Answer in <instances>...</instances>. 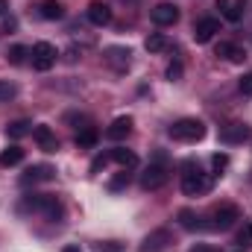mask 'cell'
I'll return each mask as SVG.
<instances>
[{"label": "cell", "instance_id": "6da1fadb", "mask_svg": "<svg viewBox=\"0 0 252 252\" xmlns=\"http://www.w3.org/2000/svg\"><path fill=\"white\" fill-rule=\"evenodd\" d=\"M173 141H185V144H193V141H202L205 138V124L196 121V118H182L167 129Z\"/></svg>", "mask_w": 252, "mask_h": 252}, {"label": "cell", "instance_id": "7a4b0ae2", "mask_svg": "<svg viewBox=\"0 0 252 252\" xmlns=\"http://www.w3.org/2000/svg\"><path fill=\"white\" fill-rule=\"evenodd\" d=\"M182 190H185V196H202V193L211 190V179H208L199 167L185 164V173H182Z\"/></svg>", "mask_w": 252, "mask_h": 252}, {"label": "cell", "instance_id": "3957f363", "mask_svg": "<svg viewBox=\"0 0 252 252\" xmlns=\"http://www.w3.org/2000/svg\"><path fill=\"white\" fill-rule=\"evenodd\" d=\"M24 205L32 208V211H41V214L50 217V220H62V202H59L56 196H50V193H30V196L24 199Z\"/></svg>", "mask_w": 252, "mask_h": 252}, {"label": "cell", "instance_id": "277c9868", "mask_svg": "<svg viewBox=\"0 0 252 252\" xmlns=\"http://www.w3.org/2000/svg\"><path fill=\"white\" fill-rule=\"evenodd\" d=\"M30 56H32V67L35 70H50L53 64H56V47L50 44V41H38V44H32V50H30Z\"/></svg>", "mask_w": 252, "mask_h": 252}, {"label": "cell", "instance_id": "5b68a950", "mask_svg": "<svg viewBox=\"0 0 252 252\" xmlns=\"http://www.w3.org/2000/svg\"><path fill=\"white\" fill-rule=\"evenodd\" d=\"M167 179H170V173H167L164 164H150V167L141 173V188L144 190H158V188L167 185Z\"/></svg>", "mask_w": 252, "mask_h": 252}, {"label": "cell", "instance_id": "8992f818", "mask_svg": "<svg viewBox=\"0 0 252 252\" xmlns=\"http://www.w3.org/2000/svg\"><path fill=\"white\" fill-rule=\"evenodd\" d=\"M238 220H241V208L232 205V202H223V205L214 208V223H211V226L220 229V232H226V229H232Z\"/></svg>", "mask_w": 252, "mask_h": 252}, {"label": "cell", "instance_id": "52a82bcc", "mask_svg": "<svg viewBox=\"0 0 252 252\" xmlns=\"http://www.w3.org/2000/svg\"><path fill=\"white\" fill-rule=\"evenodd\" d=\"M150 18H153V24H158V27H173V24L179 21V6H176V3H158V6H153Z\"/></svg>", "mask_w": 252, "mask_h": 252}, {"label": "cell", "instance_id": "ba28073f", "mask_svg": "<svg viewBox=\"0 0 252 252\" xmlns=\"http://www.w3.org/2000/svg\"><path fill=\"white\" fill-rule=\"evenodd\" d=\"M170 244H173L170 232H167V229H156V232H150V235L144 238L141 252H167V247H170Z\"/></svg>", "mask_w": 252, "mask_h": 252}, {"label": "cell", "instance_id": "9c48e42d", "mask_svg": "<svg viewBox=\"0 0 252 252\" xmlns=\"http://www.w3.org/2000/svg\"><path fill=\"white\" fill-rule=\"evenodd\" d=\"M214 32H220V21L217 18H199L193 24V41L196 44H208L214 38Z\"/></svg>", "mask_w": 252, "mask_h": 252}, {"label": "cell", "instance_id": "30bf717a", "mask_svg": "<svg viewBox=\"0 0 252 252\" xmlns=\"http://www.w3.org/2000/svg\"><path fill=\"white\" fill-rule=\"evenodd\" d=\"M32 138H35V144H38L44 153H56V150H59V138H56V132H53L50 126H44V124L32 126Z\"/></svg>", "mask_w": 252, "mask_h": 252}, {"label": "cell", "instance_id": "8fae6325", "mask_svg": "<svg viewBox=\"0 0 252 252\" xmlns=\"http://www.w3.org/2000/svg\"><path fill=\"white\" fill-rule=\"evenodd\" d=\"M56 176V170L50 164H32L27 167V173L21 176V185H38V182H50Z\"/></svg>", "mask_w": 252, "mask_h": 252}, {"label": "cell", "instance_id": "7c38bea8", "mask_svg": "<svg viewBox=\"0 0 252 252\" xmlns=\"http://www.w3.org/2000/svg\"><path fill=\"white\" fill-rule=\"evenodd\" d=\"M88 21L94 27H106V24H112V9L103 0H94V3H88Z\"/></svg>", "mask_w": 252, "mask_h": 252}, {"label": "cell", "instance_id": "4fadbf2b", "mask_svg": "<svg viewBox=\"0 0 252 252\" xmlns=\"http://www.w3.org/2000/svg\"><path fill=\"white\" fill-rule=\"evenodd\" d=\"M247 138H250V129L244 124H229L220 129V141L223 144H244Z\"/></svg>", "mask_w": 252, "mask_h": 252}, {"label": "cell", "instance_id": "5bb4252c", "mask_svg": "<svg viewBox=\"0 0 252 252\" xmlns=\"http://www.w3.org/2000/svg\"><path fill=\"white\" fill-rule=\"evenodd\" d=\"M217 56H223V59H229V62L241 64L247 59V50L241 47V44H235V41H220L217 44Z\"/></svg>", "mask_w": 252, "mask_h": 252}, {"label": "cell", "instance_id": "9a60e30c", "mask_svg": "<svg viewBox=\"0 0 252 252\" xmlns=\"http://www.w3.org/2000/svg\"><path fill=\"white\" fill-rule=\"evenodd\" d=\"M132 53H129V47H106V62L112 64L115 70H126L129 67V59Z\"/></svg>", "mask_w": 252, "mask_h": 252}, {"label": "cell", "instance_id": "2e32d148", "mask_svg": "<svg viewBox=\"0 0 252 252\" xmlns=\"http://www.w3.org/2000/svg\"><path fill=\"white\" fill-rule=\"evenodd\" d=\"M129 132H132V118H129V115H124V118H118L115 124L106 129V138H109V141H124Z\"/></svg>", "mask_w": 252, "mask_h": 252}, {"label": "cell", "instance_id": "e0dca14e", "mask_svg": "<svg viewBox=\"0 0 252 252\" xmlns=\"http://www.w3.org/2000/svg\"><path fill=\"white\" fill-rule=\"evenodd\" d=\"M217 6L223 9V18H226V21H232V24H235V21H241V18H244V9H247V3H244V0H235V3H232V0H217Z\"/></svg>", "mask_w": 252, "mask_h": 252}, {"label": "cell", "instance_id": "ac0fdd59", "mask_svg": "<svg viewBox=\"0 0 252 252\" xmlns=\"http://www.w3.org/2000/svg\"><path fill=\"white\" fill-rule=\"evenodd\" d=\"M38 12H41V18H47V21H62L64 18V6L59 0H44Z\"/></svg>", "mask_w": 252, "mask_h": 252}, {"label": "cell", "instance_id": "d6986e66", "mask_svg": "<svg viewBox=\"0 0 252 252\" xmlns=\"http://www.w3.org/2000/svg\"><path fill=\"white\" fill-rule=\"evenodd\" d=\"M24 161V150L21 147H6V150H0V164L3 167H15V164H21Z\"/></svg>", "mask_w": 252, "mask_h": 252}, {"label": "cell", "instance_id": "ffe728a7", "mask_svg": "<svg viewBox=\"0 0 252 252\" xmlns=\"http://www.w3.org/2000/svg\"><path fill=\"white\" fill-rule=\"evenodd\" d=\"M109 158H112V161H118L121 167H135V164H138V156H135L132 150H124V147L112 150V153H109Z\"/></svg>", "mask_w": 252, "mask_h": 252}, {"label": "cell", "instance_id": "44dd1931", "mask_svg": "<svg viewBox=\"0 0 252 252\" xmlns=\"http://www.w3.org/2000/svg\"><path fill=\"white\" fill-rule=\"evenodd\" d=\"M97 138H100V132H97L94 126H85V129L76 135V147H82V150H91V147H97Z\"/></svg>", "mask_w": 252, "mask_h": 252}, {"label": "cell", "instance_id": "7402d4cb", "mask_svg": "<svg viewBox=\"0 0 252 252\" xmlns=\"http://www.w3.org/2000/svg\"><path fill=\"white\" fill-rule=\"evenodd\" d=\"M144 47L150 53H161V50H167V35L164 32H150L147 41H144Z\"/></svg>", "mask_w": 252, "mask_h": 252}, {"label": "cell", "instance_id": "603a6c76", "mask_svg": "<svg viewBox=\"0 0 252 252\" xmlns=\"http://www.w3.org/2000/svg\"><path fill=\"white\" fill-rule=\"evenodd\" d=\"M179 223H182V229H188V232L202 229V223H199L196 211H190V208H182V211H179Z\"/></svg>", "mask_w": 252, "mask_h": 252}, {"label": "cell", "instance_id": "cb8c5ba5", "mask_svg": "<svg viewBox=\"0 0 252 252\" xmlns=\"http://www.w3.org/2000/svg\"><path fill=\"white\" fill-rule=\"evenodd\" d=\"M32 132V124L30 121H15V124L6 126V135L9 138H24V135H30Z\"/></svg>", "mask_w": 252, "mask_h": 252}, {"label": "cell", "instance_id": "d4e9b609", "mask_svg": "<svg viewBox=\"0 0 252 252\" xmlns=\"http://www.w3.org/2000/svg\"><path fill=\"white\" fill-rule=\"evenodd\" d=\"M27 56H30V50H27L24 44H15V47H9V56H6V59H9L12 64H24Z\"/></svg>", "mask_w": 252, "mask_h": 252}, {"label": "cell", "instance_id": "484cf974", "mask_svg": "<svg viewBox=\"0 0 252 252\" xmlns=\"http://www.w3.org/2000/svg\"><path fill=\"white\" fill-rule=\"evenodd\" d=\"M15 94H18V85L9 82V79H0V103H9Z\"/></svg>", "mask_w": 252, "mask_h": 252}, {"label": "cell", "instance_id": "4316f807", "mask_svg": "<svg viewBox=\"0 0 252 252\" xmlns=\"http://www.w3.org/2000/svg\"><path fill=\"white\" fill-rule=\"evenodd\" d=\"M238 247H252V220H247L238 232Z\"/></svg>", "mask_w": 252, "mask_h": 252}, {"label": "cell", "instance_id": "83f0119b", "mask_svg": "<svg viewBox=\"0 0 252 252\" xmlns=\"http://www.w3.org/2000/svg\"><path fill=\"white\" fill-rule=\"evenodd\" d=\"M167 79H170V82H179V79H182V62L167 64Z\"/></svg>", "mask_w": 252, "mask_h": 252}, {"label": "cell", "instance_id": "f1b7e54d", "mask_svg": "<svg viewBox=\"0 0 252 252\" xmlns=\"http://www.w3.org/2000/svg\"><path fill=\"white\" fill-rule=\"evenodd\" d=\"M94 252H124V244H118V241H106V244H97Z\"/></svg>", "mask_w": 252, "mask_h": 252}, {"label": "cell", "instance_id": "f546056e", "mask_svg": "<svg viewBox=\"0 0 252 252\" xmlns=\"http://www.w3.org/2000/svg\"><path fill=\"white\" fill-rule=\"evenodd\" d=\"M211 164H214V170L220 173V170L229 167V156H226V153H217V156H211Z\"/></svg>", "mask_w": 252, "mask_h": 252}, {"label": "cell", "instance_id": "4dcf8cb0", "mask_svg": "<svg viewBox=\"0 0 252 252\" xmlns=\"http://www.w3.org/2000/svg\"><path fill=\"white\" fill-rule=\"evenodd\" d=\"M129 185V173H118L112 182H109V190H121V188H126Z\"/></svg>", "mask_w": 252, "mask_h": 252}, {"label": "cell", "instance_id": "1f68e13d", "mask_svg": "<svg viewBox=\"0 0 252 252\" xmlns=\"http://www.w3.org/2000/svg\"><path fill=\"white\" fill-rule=\"evenodd\" d=\"M241 94L252 97V73H244V76H241Z\"/></svg>", "mask_w": 252, "mask_h": 252}, {"label": "cell", "instance_id": "d6a6232c", "mask_svg": "<svg viewBox=\"0 0 252 252\" xmlns=\"http://www.w3.org/2000/svg\"><path fill=\"white\" fill-rule=\"evenodd\" d=\"M106 161H109V156H97V158H94V161H91V170H94V173H97V170H100V167H106Z\"/></svg>", "mask_w": 252, "mask_h": 252}, {"label": "cell", "instance_id": "836d02e7", "mask_svg": "<svg viewBox=\"0 0 252 252\" xmlns=\"http://www.w3.org/2000/svg\"><path fill=\"white\" fill-rule=\"evenodd\" d=\"M190 252H217V250L208 247V244H196V247H190Z\"/></svg>", "mask_w": 252, "mask_h": 252}, {"label": "cell", "instance_id": "e575fe53", "mask_svg": "<svg viewBox=\"0 0 252 252\" xmlns=\"http://www.w3.org/2000/svg\"><path fill=\"white\" fill-rule=\"evenodd\" d=\"M62 252H82V250H79V247H64Z\"/></svg>", "mask_w": 252, "mask_h": 252}, {"label": "cell", "instance_id": "d590c367", "mask_svg": "<svg viewBox=\"0 0 252 252\" xmlns=\"http://www.w3.org/2000/svg\"><path fill=\"white\" fill-rule=\"evenodd\" d=\"M3 12H6V0H0V15H3Z\"/></svg>", "mask_w": 252, "mask_h": 252}]
</instances>
